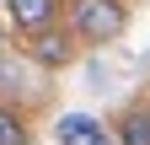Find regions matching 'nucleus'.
<instances>
[{
  "mask_svg": "<svg viewBox=\"0 0 150 145\" xmlns=\"http://www.w3.org/2000/svg\"><path fill=\"white\" fill-rule=\"evenodd\" d=\"M129 27V6L123 0H70V32L75 43H112Z\"/></svg>",
  "mask_w": 150,
  "mask_h": 145,
  "instance_id": "obj_1",
  "label": "nucleus"
},
{
  "mask_svg": "<svg viewBox=\"0 0 150 145\" xmlns=\"http://www.w3.org/2000/svg\"><path fill=\"white\" fill-rule=\"evenodd\" d=\"M54 140L59 145H118V134H112L107 124H97L91 113H64L54 124Z\"/></svg>",
  "mask_w": 150,
  "mask_h": 145,
  "instance_id": "obj_2",
  "label": "nucleus"
},
{
  "mask_svg": "<svg viewBox=\"0 0 150 145\" xmlns=\"http://www.w3.org/2000/svg\"><path fill=\"white\" fill-rule=\"evenodd\" d=\"M27 54H32L38 65H54V70H59V65L75 59V32L70 27H48V32H38V38L27 43Z\"/></svg>",
  "mask_w": 150,
  "mask_h": 145,
  "instance_id": "obj_3",
  "label": "nucleus"
},
{
  "mask_svg": "<svg viewBox=\"0 0 150 145\" xmlns=\"http://www.w3.org/2000/svg\"><path fill=\"white\" fill-rule=\"evenodd\" d=\"M6 16H11L22 32H32V38H38V32H48V27H54L59 0H6Z\"/></svg>",
  "mask_w": 150,
  "mask_h": 145,
  "instance_id": "obj_4",
  "label": "nucleus"
},
{
  "mask_svg": "<svg viewBox=\"0 0 150 145\" xmlns=\"http://www.w3.org/2000/svg\"><path fill=\"white\" fill-rule=\"evenodd\" d=\"M112 129H118V145H150V107H123Z\"/></svg>",
  "mask_w": 150,
  "mask_h": 145,
  "instance_id": "obj_5",
  "label": "nucleus"
},
{
  "mask_svg": "<svg viewBox=\"0 0 150 145\" xmlns=\"http://www.w3.org/2000/svg\"><path fill=\"white\" fill-rule=\"evenodd\" d=\"M0 145H32L27 118H22V113H11V107H0Z\"/></svg>",
  "mask_w": 150,
  "mask_h": 145,
  "instance_id": "obj_6",
  "label": "nucleus"
}]
</instances>
